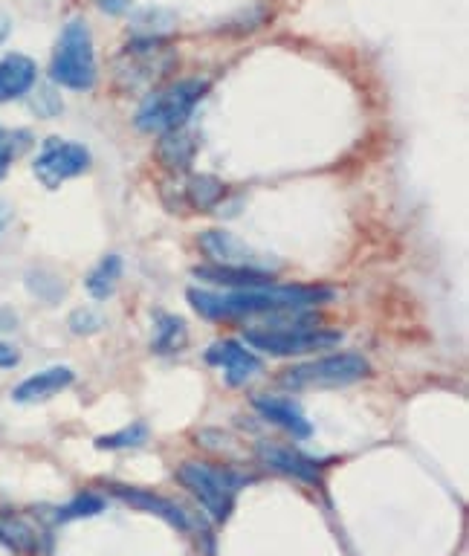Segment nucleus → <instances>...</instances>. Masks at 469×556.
<instances>
[{
	"instance_id": "f257e3e1",
	"label": "nucleus",
	"mask_w": 469,
	"mask_h": 556,
	"mask_svg": "<svg viewBox=\"0 0 469 556\" xmlns=\"http://www.w3.org/2000/svg\"><path fill=\"white\" fill-rule=\"evenodd\" d=\"M333 299L328 287H255V290H232V293H209V290H189V302L203 319H241L255 313H278V310H296V307L319 305Z\"/></svg>"
},
{
	"instance_id": "f03ea898",
	"label": "nucleus",
	"mask_w": 469,
	"mask_h": 556,
	"mask_svg": "<svg viewBox=\"0 0 469 556\" xmlns=\"http://www.w3.org/2000/svg\"><path fill=\"white\" fill-rule=\"evenodd\" d=\"M177 481L206 507L215 522H226L235 507V493L247 487V475L235 473L232 467H215L203 461H186L177 467Z\"/></svg>"
},
{
	"instance_id": "7ed1b4c3",
	"label": "nucleus",
	"mask_w": 469,
	"mask_h": 556,
	"mask_svg": "<svg viewBox=\"0 0 469 556\" xmlns=\"http://www.w3.org/2000/svg\"><path fill=\"white\" fill-rule=\"evenodd\" d=\"M209 84L200 79L168 84L160 90H151L137 111V128L148 134H166L174 128H183L192 116L194 105L206 96Z\"/></svg>"
},
{
	"instance_id": "20e7f679",
	"label": "nucleus",
	"mask_w": 469,
	"mask_h": 556,
	"mask_svg": "<svg viewBox=\"0 0 469 556\" xmlns=\"http://www.w3.org/2000/svg\"><path fill=\"white\" fill-rule=\"evenodd\" d=\"M53 82L67 90H90L96 82V53H93V35L84 21H70L61 29L53 64H50Z\"/></svg>"
},
{
	"instance_id": "39448f33",
	"label": "nucleus",
	"mask_w": 469,
	"mask_h": 556,
	"mask_svg": "<svg viewBox=\"0 0 469 556\" xmlns=\"http://www.w3.org/2000/svg\"><path fill=\"white\" fill-rule=\"evenodd\" d=\"M362 377H368V362L359 354H336V357H322V360L293 365L281 371L278 383L290 391L304 389H339L351 386Z\"/></svg>"
},
{
	"instance_id": "423d86ee",
	"label": "nucleus",
	"mask_w": 469,
	"mask_h": 556,
	"mask_svg": "<svg viewBox=\"0 0 469 556\" xmlns=\"http://www.w3.org/2000/svg\"><path fill=\"white\" fill-rule=\"evenodd\" d=\"M174 64V53L166 41L148 38L128 44V50L116 61V82L122 90H142L157 84Z\"/></svg>"
},
{
	"instance_id": "0eeeda50",
	"label": "nucleus",
	"mask_w": 469,
	"mask_h": 556,
	"mask_svg": "<svg viewBox=\"0 0 469 556\" xmlns=\"http://www.w3.org/2000/svg\"><path fill=\"white\" fill-rule=\"evenodd\" d=\"M247 342L252 348L273 354V357H296V354H310V351H322V348H333L339 345L342 334L336 331H319V328H252L247 331Z\"/></svg>"
},
{
	"instance_id": "6e6552de",
	"label": "nucleus",
	"mask_w": 469,
	"mask_h": 556,
	"mask_svg": "<svg viewBox=\"0 0 469 556\" xmlns=\"http://www.w3.org/2000/svg\"><path fill=\"white\" fill-rule=\"evenodd\" d=\"M90 166V154L84 145L76 142H61V139H50L44 145V151L35 160V177L47 186V189H58L61 183L79 177L82 171Z\"/></svg>"
},
{
	"instance_id": "1a4fd4ad",
	"label": "nucleus",
	"mask_w": 469,
	"mask_h": 556,
	"mask_svg": "<svg viewBox=\"0 0 469 556\" xmlns=\"http://www.w3.org/2000/svg\"><path fill=\"white\" fill-rule=\"evenodd\" d=\"M200 250L206 252L218 267H235V270H261L270 273V255H261L247 247L241 238H235L226 229H209L197 238Z\"/></svg>"
},
{
	"instance_id": "9d476101",
	"label": "nucleus",
	"mask_w": 469,
	"mask_h": 556,
	"mask_svg": "<svg viewBox=\"0 0 469 556\" xmlns=\"http://www.w3.org/2000/svg\"><path fill=\"white\" fill-rule=\"evenodd\" d=\"M258 458L264 467L276 470L281 475H290V478H299V481H307V484H319L322 481V464L302 455L299 449L293 446H281V444H270V441H261L258 444Z\"/></svg>"
},
{
	"instance_id": "9b49d317",
	"label": "nucleus",
	"mask_w": 469,
	"mask_h": 556,
	"mask_svg": "<svg viewBox=\"0 0 469 556\" xmlns=\"http://www.w3.org/2000/svg\"><path fill=\"white\" fill-rule=\"evenodd\" d=\"M111 490L122 501H128L131 507L145 510V513H154V516L166 519L168 525L180 528L183 533H192L194 530L192 516H189L180 504H174V501L163 499V496H154V493H148V490H137V487H122V484H113Z\"/></svg>"
},
{
	"instance_id": "f8f14e48",
	"label": "nucleus",
	"mask_w": 469,
	"mask_h": 556,
	"mask_svg": "<svg viewBox=\"0 0 469 556\" xmlns=\"http://www.w3.org/2000/svg\"><path fill=\"white\" fill-rule=\"evenodd\" d=\"M206 360L212 362V365H221L229 386H244L247 380H252V377L261 371V362L255 360L247 348H241L238 342H232V339L215 342V345L209 348Z\"/></svg>"
},
{
	"instance_id": "ddd939ff",
	"label": "nucleus",
	"mask_w": 469,
	"mask_h": 556,
	"mask_svg": "<svg viewBox=\"0 0 469 556\" xmlns=\"http://www.w3.org/2000/svg\"><path fill=\"white\" fill-rule=\"evenodd\" d=\"M35 79H38V67L29 56L9 53L0 58V105L27 96Z\"/></svg>"
},
{
	"instance_id": "4468645a",
	"label": "nucleus",
	"mask_w": 469,
	"mask_h": 556,
	"mask_svg": "<svg viewBox=\"0 0 469 556\" xmlns=\"http://www.w3.org/2000/svg\"><path fill=\"white\" fill-rule=\"evenodd\" d=\"M73 383V371L67 365H53L47 371H38L27 377L21 386H15L12 391V400L18 403H38V400H50L53 394L64 391Z\"/></svg>"
},
{
	"instance_id": "2eb2a0df",
	"label": "nucleus",
	"mask_w": 469,
	"mask_h": 556,
	"mask_svg": "<svg viewBox=\"0 0 469 556\" xmlns=\"http://www.w3.org/2000/svg\"><path fill=\"white\" fill-rule=\"evenodd\" d=\"M255 409L261 412V417H267L270 423L293 432V438H310V432H313V426L307 423L302 409L290 397H278V394L255 397Z\"/></svg>"
},
{
	"instance_id": "dca6fc26",
	"label": "nucleus",
	"mask_w": 469,
	"mask_h": 556,
	"mask_svg": "<svg viewBox=\"0 0 469 556\" xmlns=\"http://www.w3.org/2000/svg\"><path fill=\"white\" fill-rule=\"evenodd\" d=\"M194 276L200 278V281L218 284V287H229V290H255V287H270L273 284L270 273H261V270H235V267H218V264L197 267Z\"/></svg>"
},
{
	"instance_id": "f3484780",
	"label": "nucleus",
	"mask_w": 469,
	"mask_h": 556,
	"mask_svg": "<svg viewBox=\"0 0 469 556\" xmlns=\"http://www.w3.org/2000/svg\"><path fill=\"white\" fill-rule=\"evenodd\" d=\"M194 151H197V145H194V139L183 128L166 131L163 139H160V145H157V154H160L163 166L177 168V171L189 168V163L194 160Z\"/></svg>"
},
{
	"instance_id": "a211bd4d",
	"label": "nucleus",
	"mask_w": 469,
	"mask_h": 556,
	"mask_svg": "<svg viewBox=\"0 0 469 556\" xmlns=\"http://www.w3.org/2000/svg\"><path fill=\"white\" fill-rule=\"evenodd\" d=\"M119 276H122V258L119 255H105L87 276V290L93 299H108L116 284H119Z\"/></svg>"
},
{
	"instance_id": "6ab92c4d",
	"label": "nucleus",
	"mask_w": 469,
	"mask_h": 556,
	"mask_svg": "<svg viewBox=\"0 0 469 556\" xmlns=\"http://www.w3.org/2000/svg\"><path fill=\"white\" fill-rule=\"evenodd\" d=\"M0 542L15 551V554H35L38 551V536L24 519L15 516H0Z\"/></svg>"
},
{
	"instance_id": "aec40b11",
	"label": "nucleus",
	"mask_w": 469,
	"mask_h": 556,
	"mask_svg": "<svg viewBox=\"0 0 469 556\" xmlns=\"http://www.w3.org/2000/svg\"><path fill=\"white\" fill-rule=\"evenodd\" d=\"M189 342V331H186V322L177 319V316H168L160 313L157 316V336H154V351L157 354H177L183 351Z\"/></svg>"
},
{
	"instance_id": "412c9836",
	"label": "nucleus",
	"mask_w": 469,
	"mask_h": 556,
	"mask_svg": "<svg viewBox=\"0 0 469 556\" xmlns=\"http://www.w3.org/2000/svg\"><path fill=\"white\" fill-rule=\"evenodd\" d=\"M186 195H189V203L197 206V209H212L223 197V183L218 177L200 174V177H192V180H189Z\"/></svg>"
},
{
	"instance_id": "4be33fe9",
	"label": "nucleus",
	"mask_w": 469,
	"mask_h": 556,
	"mask_svg": "<svg viewBox=\"0 0 469 556\" xmlns=\"http://www.w3.org/2000/svg\"><path fill=\"white\" fill-rule=\"evenodd\" d=\"M105 510V499L102 496H93V493H84L79 499H73L70 504H64L56 513L58 522H73V519H84V516H99Z\"/></svg>"
},
{
	"instance_id": "5701e85b",
	"label": "nucleus",
	"mask_w": 469,
	"mask_h": 556,
	"mask_svg": "<svg viewBox=\"0 0 469 556\" xmlns=\"http://www.w3.org/2000/svg\"><path fill=\"white\" fill-rule=\"evenodd\" d=\"M145 438H148V429H145V423H134V426L122 429V432L102 435V438L96 441V446H99V449H131V446L145 444Z\"/></svg>"
},
{
	"instance_id": "b1692460",
	"label": "nucleus",
	"mask_w": 469,
	"mask_h": 556,
	"mask_svg": "<svg viewBox=\"0 0 469 556\" xmlns=\"http://www.w3.org/2000/svg\"><path fill=\"white\" fill-rule=\"evenodd\" d=\"M70 328H73V334H93L102 328V316L93 310H76L70 316Z\"/></svg>"
},
{
	"instance_id": "393cba45",
	"label": "nucleus",
	"mask_w": 469,
	"mask_h": 556,
	"mask_svg": "<svg viewBox=\"0 0 469 556\" xmlns=\"http://www.w3.org/2000/svg\"><path fill=\"white\" fill-rule=\"evenodd\" d=\"M18 351L12 348V345H3L0 342V368H12V365H18Z\"/></svg>"
},
{
	"instance_id": "a878e982",
	"label": "nucleus",
	"mask_w": 469,
	"mask_h": 556,
	"mask_svg": "<svg viewBox=\"0 0 469 556\" xmlns=\"http://www.w3.org/2000/svg\"><path fill=\"white\" fill-rule=\"evenodd\" d=\"M99 6H102L105 12H111V15H119V12L128 6V0H99Z\"/></svg>"
},
{
	"instance_id": "bb28decb",
	"label": "nucleus",
	"mask_w": 469,
	"mask_h": 556,
	"mask_svg": "<svg viewBox=\"0 0 469 556\" xmlns=\"http://www.w3.org/2000/svg\"><path fill=\"white\" fill-rule=\"evenodd\" d=\"M9 163H12V151L0 142V180L6 177V171H9Z\"/></svg>"
},
{
	"instance_id": "cd10ccee",
	"label": "nucleus",
	"mask_w": 469,
	"mask_h": 556,
	"mask_svg": "<svg viewBox=\"0 0 469 556\" xmlns=\"http://www.w3.org/2000/svg\"><path fill=\"white\" fill-rule=\"evenodd\" d=\"M6 218H9V212H6V203L0 200V229H3V223H6Z\"/></svg>"
}]
</instances>
